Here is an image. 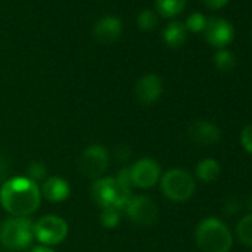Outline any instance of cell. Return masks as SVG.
<instances>
[{
    "label": "cell",
    "mask_w": 252,
    "mask_h": 252,
    "mask_svg": "<svg viewBox=\"0 0 252 252\" xmlns=\"http://www.w3.org/2000/svg\"><path fill=\"white\" fill-rule=\"evenodd\" d=\"M40 189L37 183L27 177H15L6 180L0 190V203L6 212L14 217L32 215L40 205Z\"/></svg>",
    "instance_id": "obj_1"
},
{
    "label": "cell",
    "mask_w": 252,
    "mask_h": 252,
    "mask_svg": "<svg viewBox=\"0 0 252 252\" xmlns=\"http://www.w3.org/2000/svg\"><path fill=\"white\" fill-rule=\"evenodd\" d=\"M196 243L203 252H228L233 237L221 220L206 218L196 230Z\"/></svg>",
    "instance_id": "obj_2"
},
{
    "label": "cell",
    "mask_w": 252,
    "mask_h": 252,
    "mask_svg": "<svg viewBox=\"0 0 252 252\" xmlns=\"http://www.w3.org/2000/svg\"><path fill=\"white\" fill-rule=\"evenodd\" d=\"M92 199L101 208L123 209L131 199V189L125 187L116 177H104L95 180L92 186Z\"/></svg>",
    "instance_id": "obj_3"
},
{
    "label": "cell",
    "mask_w": 252,
    "mask_h": 252,
    "mask_svg": "<svg viewBox=\"0 0 252 252\" xmlns=\"http://www.w3.org/2000/svg\"><path fill=\"white\" fill-rule=\"evenodd\" d=\"M34 237V224L26 217H12L0 227V243L11 251L27 248Z\"/></svg>",
    "instance_id": "obj_4"
},
{
    "label": "cell",
    "mask_w": 252,
    "mask_h": 252,
    "mask_svg": "<svg viewBox=\"0 0 252 252\" xmlns=\"http://www.w3.org/2000/svg\"><path fill=\"white\" fill-rule=\"evenodd\" d=\"M160 187L168 199L174 202H184L193 196L196 190V181L187 171L175 168L163 174Z\"/></svg>",
    "instance_id": "obj_5"
},
{
    "label": "cell",
    "mask_w": 252,
    "mask_h": 252,
    "mask_svg": "<svg viewBox=\"0 0 252 252\" xmlns=\"http://www.w3.org/2000/svg\"><path fill=\"white\" fill-rule=\"evenodd\" d=\"M123 211L131 221L143 227L153 225L159 217V209L155 200L143 194L131 196V199L123 206Z\"/></svg>",
    "instance_id": "obj_6"
},
{
    "label": "cell",
    "mask_w": 252,
    "mask_h": 252,
    "mask_svg": "<svg viewBox=\"0 0 252 252\" xmlns=\"http://www.w3.org/2000/svg\"><path fill=\"white\" fill-rule=\"evenodd\" d=\"M108 166V153L102 146H89L79 158V171L89 180H99Z\"/></svg>",
    "instance_id": "obj_7"
},
{
    "label": "cell",
    "mask_w": 252,
    "mask_h": 252,
    "mask_svg": "<svg viewBox=\"0 0 252 252\" xmlns=\"http://www.w3.org/2000/svg\"><path fill=\"white\" fill-rule=\"evenodd\" d=\"M67 234V222L57 215H45L34 224V237H37V240L46 246L61 243Z\"/></svg>",
    "instance_id": "obj_8"
},
{
    "label": "cell",
    "mask_w": 252,
    "mask_h": 252,
    "mask_svg": "<svg viewBox=\"0 0 252 252\" xmlns=\"http://www.w3.org/2000/svg\"><path fill=\"white\" fill-rule=\"evenodd\" d=\"M132 187L150 189L160 180V166L152 159H140L131 166Z\"/></svg>",
    "instance_id": "obj_9"
},
{
    "label": "cell",
    "mask_w": 252,
    "mask_h": 252,
    "mask_svg": "<svg viewBox=\"0 0 252 252\" xmlns=\"http://www.w3.org/2000/svg\"><path fill=\"white\" fill-rule=\"evenodd\" d=\"M203 32H205L206 40L212 46L220 48V49H224V46H227L233 40V36H234V32H233V27L230 26V23H227L222 18H217V17L209 18L206 21Z\"/></svg>",
    "instance_id": "obj_10"
},
{
    "label": "cell",
    "mask_w": 252,
    "mask_h": 252,
    "mask_svg": "<svg viewBox=\"0 0 252 252\" xmlns=\"http://www.w3.org/2000/svg\"><path fill=\"white\" fill-rule=\"evenodd\" d=\"M189 137L199 146H214L221 140V131L218 126L206 120H194L189 126Z\"/></svg>",
    "instance_id": "obj_11"
},
{
    "label": "cell",
    "mask_w": 252,
    "mask_h": 252,
    "mask_svg": "<svg viewBox=\"0 0 252 252\" xmlns=\"http://www.w3.org/2000/svg\"><path fill=\"white\" fill-rule=\"evenodd\" d=\"M163 91V85L159 76L156 74H146L143 76L135 88L137 96L143 104H153L156 102Z\"/></svg>",
    "instance_id": "obj_12"
},
{
    "label": "cell",
    "mask_w": 252,
    "mask_h": 252,
    "mask_svg": "<svg viewBox=\"0 0 252 252\" xmlns=\"http://www.w3.org/2000/svg\"><path fill=\"white\" fill-rule=\"evenodd\" d=\"M122 34V21L117 17L108 15L98 20L94 26V37L99 43H111Z\"/></svg>",
    "instance_id": "obj_13"
},
{
    "label": "cell",
    "mask_w": 252,
    "mask_h": 252,
    "mask_svg": "<svg viewBox=\"0 0 252 252\" xmlns=\"http://www.w3.org/2000/svg\"><path fill=\"white\" fill-rule=\"evenodd\" d=\"M45 199H48L49 202L58 203L65 200L70 196V186L68 183L61 178V177H49L45 180L43 186H42V191H40Z\"/></svg>",
    "instance_id": "obj_14"
},
{
    "label": "cell",
    "mask_w": 252,
    "mask_h": 252,
    "mask_svg": "<svg viewBox=\"0 0 252 252\" xmlns=\"http://www.w3.org/2000/svg\"><path fill=\"white\" fill-rule=\"evenodd\" d=\"M163 40L169 48H180L187 40V29L180 21H172L163 32Z\"/></svg>",
    "instance_id": "obj_15"
},
{
    "label": "cell",
    "mask_w": 252,
    "mask_h": 252,
    "mask_svg": "<svg viewBox=\"0 0 252 252\" xmlns=\"http://www.w3.org/2000/svg\"><path fill=\"white\" fill-rule=\"evenodd\" d=\"M221 172V166L214 159H205L196 166V175L203 183H212L218 178Z\"/></svg>",
    "instance_id": "obj_16"
},
{
    "label": "cell",
    "mask_w": 252,
    "mask_h": 252,
    "mask_svg": "<svg viewBox=\"0 0 252 252\" xmlns=\"http://www.w3.org/2000/svg\"><path fill=\"white\" fill-rule=\"evenodd\" d=\"M187 0H156V11L165 17V18H172L178 14H181L186 8Z\"/></svg>",
    "instance_id": "obj_17"
},
{
    "label": "cell",
    "mask_w": 252,
    "mask_h": 252,
    "mask_svg": "<svg viewBox=\"0 0 252 252\" xmlns=\"http://www.w3.org/2000/svg\"><path fill=\"white\" fill-rule=\"evenodd\" d=\"M236 234H237V239H239L243 245L252 248V214L245 215V217L237 222Z\"/></svg>",
    "instance_id": "obj_18"
},
{
    "label": "cell",
    "mask_w": 252,
    "mask_h": 252,
    "mask_svg": "<svg viewBox=\"0 0 252 252\" xmlns=\"http://www.w3.org/2000/svg\"><path fill=\"white\" fill-rule=\"evenodd\" d=\"M99 221L105 228H114L120 221V209H117V208H102Z\"/></svg>",
    "instance_id": "obj_19"
},
{
    "label": "cell",
    "mask_w": 252,
    "mask_h": 252,
    "mask_svg": "<svg viewBox=\"0 0 252 252\" xmlns=\"http://www.w3.org/2000/svg\"><path fill=\"white\" fill-rule=\"evenodd\" d=\"M214 63H215L217 68H220V70H230L234 65V57L230 51L220 49L214 57Z\"/></svg>",
    "instance_id": "obj_20"
},
{
    "label": "cell",
    "mask_w": 252,
    "mask_h": 252,
    "mask_svg": "<svg viewBox=\"0 0 252 252\" xmlns=\"http://www.w3.org/2000/svg\"><path fill=\"white\" fill-rule=\"evenodd\" d=\"M137 21H138V27L141 30H144V32H150V30H153L158 26V17L150 9H146V11L140 12Z\"/></svg>",
    "instance_id": "obj_21"
},
{
    "label": "cell",
    "mask_w": 252,
    "mask_h": 252,
    "mask_svg": "<svg viewBox=\"0 0 252 252\" xmlns=\"http://www.w3.org/2000/svg\"><path fill=\"white\" fill-rule=\"evenodd\" d=\"M46 175H48V169H46V165L42 163V162H33L27 168V178L34 181V183H39L40 180H45Z\"/></svg>",
    "instance_id": "obj_22"
},
{
    "label": "cell",
    "mask_w": 252,
    "mask_h": 252,
    "mask_svg": "<svg viewBox=\"0 0 252 252\" xmlns=\"http://www.w3.org/2000/svg\"><path fill=\"white\" fill-rule=\"evenodd\" d=\"M206 18L203 14H199V12H194L191 14L189 18H187V23L184 24L187 32H193V33H199V32H203L205 30V26H206Z\"/></svg>",
    "instance_id": "obj_23"
},
{
    "label": "cell",
    "mask_w": 252,
    "mask_h": 252,
    "mask_svg": "<svg viewBox=\"0 0 252 252\" xmlns=\"http://www.w3.org/2000/svg\"><path fill=\"white\" fill-rule=\"evenodd\" d=\"M240 143L248 153H252V125H248L240 134Z\"/></svg>",
    "instance_id": "obj_24"
},
{
    "label": "cell",
    "mask_w": 252,
    "mask_h": 252,
    "mask_svg": "<svg viewBox=\"0 0 252 252\" xmlns=\"http://www.w3.org/2000/svg\"><path fill=\"white\" fill-rule=\"evenodd\" d=\"M203 3L209 8V9H221L222 6H225L228 3V0H203Z\"/></svg>",
    "instance_id": "obj_25"
},
{
    "label": "cell",
    "mask_w": 252,
    "mask_h": 252,
    "mask_svg": "<svg viewBox=\"0 0 252 252\" xmlns=\"http://www.w3.org/2000/svg\"><path fill=\"white\" fill-rule=\"evenodd\" d=\"M239 209H240V206H239V202H237L236 199L228 200V202L225 203V208H224V211H225L227 215H233V214H236Z\"/></svg>",
    "instance_id": "obj_26"
},
{
    "label": "cell",
    "mask_w": 252,
    "mask_h": 252,
    "mask_svg": "<svg viewBox=\"0 0 252 252\" xmlns=\"http://www.w3.org/2000/svg\"><path fill=\"white\" fill-rule=\"evenodd\" d=\"M6 177H8V163L2 158V155H0V184L6 181Z\"/></svg>",
    "instance_id": "obj_27"
},
{
    "label": "cell",
    "mask_w": 252,
    "mask_h": 252,
    "mask_svg": "<svg viewBox=\"0 0 252 252\" xmlns=\"http://www.w3.org/2000/svg\"><path fill=\"white\" fill-rule=\"evenodd\" d=\"M32 252H55L52 248H49V246H46V245H42V246H36V248H33V251Z\"/></svg>",
    "instance_id": "obj_28"
},
{
    "label": "cell",
    "mask_w": 252,
    "mask_h": 252,
    "mask_svg": "<svg viewBox=\"0 0 252 252\" xmlns=\"http://www.w3.org/2000/svg\"><path fill=\"white\" fill-rule=\"evenodd\" d=\"M246 203H248L246 206L249 208V211H252V196H251V197L248 199V202H246ZM251 214H252V212H251Z\"/></svg>",
    "instance_id": "obj_29"
}]
</instances>
